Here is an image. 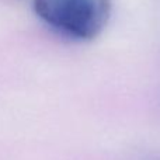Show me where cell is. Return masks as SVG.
I'll use <instances>...</instances> for the list:
<instances>
[{"label":"cell","mask_w":160,"mask_h":160,"mask_svg":"<svg viewBox=\"0 0 160 160\" xmlns=\"http://www.w3.org/2000/svg\"><path fill=\"white\" fill-rule=\"evenodd\" d=\"M35 13L56 32L76 41H91L105 28L110 0H34Z\"/></svg>","instance_id":"6da1fadb"}]
</instances>
